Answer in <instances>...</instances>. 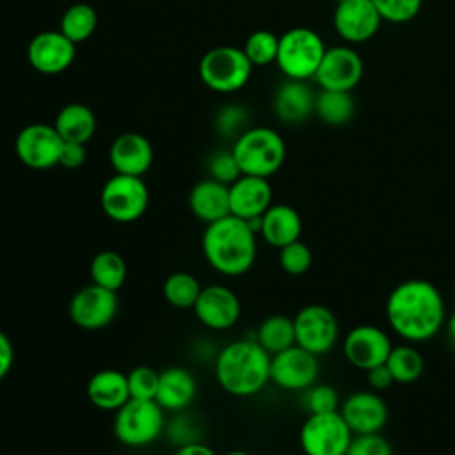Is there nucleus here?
<instances>
[{
  "label": "nucleus",
  "mask_w": 455,
  "mask_h": 455,
  "mask_svg": "<svg viewBox=\"0 0 455 455\" xmlns=\"http://www.w3.org/2000/svg\"><path fill=\"white\" fill-rule=\"evenodd\" d=\"M119 311L117 291L89 283L76 290L69 300V318L84 331H100L114 322Z\"/></svg>",
  "instance_id": "obj_11"
},
{
  "label": "nucleus",
  "mask_w": 455,
  "mask_h": 455,
  "mask_svg": "<svg viewBox=\"0 0 455 455\" xmlns=\"http://www.w3.org/2000/svg\"><path fill=\"white\" fill-rule=\"evenodd\" d=\"M258 235H261L268 245L281 249L295 240H300L302 219L293 206L284 203H272L259 219Z\"/></svg>",
  "instance_id": "obj_24"
},
{
  "label": "nucleus",
  "mask_w": 455,
  "mask_h": 455,
  "mask_svg": "<svg viewBox=\"0 0 455 455\" xmlns=\"http://www.w3.org/2000/svg\"><path fill=\"white\" fill-rule=\"evenodd\" d=\"M14 364V347L11 338L0 329V380H4Z\"/></svg>",
  "instance_id": "obj_44"
},
{
  "label": "nucleus",
  "mask_w": 455,
  "mask_h": 455,
  "mask_svg": "<svg viewBox=\"0 0 455 455\" xmlns=\"http://www.w3.org/2000/svg\"><path fill=\"white\" fill-rule=\"evenodd\" d=\"M252 64L242 48L215 46L208 50L199 62L201 82L220 94L240 91L251 78Z\"/></svg>",
  "instance_id": "obj_7"
},
{
  "label": "nucleus",
  "mask_w": 455,
  "mask_h": 455,
  "mask_svg": "<svg viewBox=\"0 0 455 455\" xmlns=\"http://www.w3.org/2000/svg\"><path fill=\"white\" fill-rule=\"evenodd\" d=\"M188 208L204 224L229 215V185L212 178L199 180L188 192Z\"/></svg>",
  "instance_id": "obj_26"
},
{
  "label": "nucleus",
  "mask_w": 455,
  "mask_h": 455,
  "mask_svg": "<svg viewBox=\"0 0 455 455\" xmlns=\"http://www.w3.org/2000/svg\"><path fill=\"white\" fill-rule=\"evenodd\" d=\"M128 377V387H130V398L137 400H155L156 389H158V379L160 373L146 364L135 366Z\"/></svg>",
  "instance_id": "obj_38"
},
{
  "label": "nucleus",
  "mask_w": 455,
  "mask_h": 455,
  "mask_svg": "<svg viewBox=\"0 0 455 455\" xmlns=\"http://www.w3.org/2000/svg\"><path fill=\"white\" fill-rule=\"evenodd\" d=\"M98 25L96 9L85 2H78L69 5L59 23V30L71 39L75 44L89 39Z\"/></svg>",
  "instance_id": "obj_32"
},
{
  "label": "nucleus",
  "mask_w": 455,
  "mask_h": 455,
  "mask_svg": "<svg viewBox=\"0 0 455 455\" xmlns=\"http://www.w3.org/2000/svg\"><path fill=\"white\" fill-rule=\"evenodd\" d=\"M112 430L116 439L128 448L149 446L165 430V411L156 400L130 398L116 411Z\"/></svg>",
  "instance_id": "obj_5"
},
{
  "label": "nucleus",
  "mask_w": 455,
  "mask_h": 455,
  "mask_svg": "<svg viewBox=\"0 0 455 455\" xmlns=\"http://www.w3.org/2000/svg\"><path fill=\"white\" fill-rule=\"evenodd\" d=\"M270 357L254 338L235 339L219 350L213 364L215 379L233 396H254L270 382Z\"/></svg>",
  "instance_id": "obj_3"
},
{
  "label": "nucleus",
  "mask_w": 455,
  "mask_h": 455,
  "mask_svg": "<svg viewBox=\"0 0 455 455\" xmlns=\"http://www.w3.org/2000/svg\"><path fill=\"white\" fill-rule=\"evenodd\" d=\"M254 339L270 354H277L295 345L293 318L286 315H270L261 320Z\"/></svg>",
  "instance_id": "obj_29"
},
{
  "label": "nucleus",
  "mask_w": 455,
  "mask_h": 455,
  "mask_svg": "<svg viewBox=\"0 0 455 455\" xmlns=\"http://www.w3.org/2000/svg\"><path fill=\"white\" fill-rule=\"evenodd\" d=\"M345 455H395L391 443L379 434L354 435Z\"/></svg>",
  "instance_id": "obj_41"
},
{
  "label": "nucleus",
  "mask_w": 455,
  "mask_h": 455,
  "mask_svg": "<svg viewBox=\"0 0 455 455\" xmlns=\"http://www.w3.org/2000/svg\"><path fill=\"white\" fill-rule=\"evenodd\" d=\"M316 94L306 84V80H286L279 85L274 96V112L277 119L288 124L306 121L315 112Z\"/></svg>",
  "instance_id": "obj_25"
},
{
  "label": "nucleus",
  "mask_w": 455,
  "mask_h": 455,
  "mask_svg": "<svg viewBox=\"0 0 455 455\" xmlns=\"http://www.w3.org/2000/svg\"><path fill=\"white\" fill-rule=\"evenodd\" d=\"M345 359L357 370L368 371L387 361L393 343L387 332L371 323H359L343 336Z\"/></svg>",
  "instance_id": "obj_14"
},
{
  "label": "nucleus",
  "mask_w": 455,
  "mask_h": 455,
  "mask_svg": "<svg viewBox=\"0 0 455 455\" xmlns=\"http://www.w3.org/2000/svg\"><path fill=\"white\" fill-rule=\"evenodd\" d=\"M64 140L53 124L32 123L23 126L14 140L18 160L36 171H46L59 165Z\"/></svg>",
  "instance_id": "obj_12"
},
{
  "label": "nucleus",
  "mask_w": 455,
  "mask_h": 455,
  "mask_svg": "<svg viewBox=\"0 0 455 455\" xmlns=\"http://www.w3.org/2000/svg\"><path fill=\"white\" fill-rule=\"evenodd\" d=\"M196 393L197 382L192 371L183 366H171L160 371L155 400L164 411L180 412L192 405Z\"/></svg>",
  "instance_id": "obj_23"
},
{
  "label": "nucleus",
  "mask_w": 455,
  "mask_h": 455,
  "mask_svg": "<svg viewBox=\"0 0 455 455\" xmlns=\"http://www.w3.org/2000/svg\"><path fill=\"white\" fill-rule=\"evenodd\" d=\"M242 174L270 178L286 158V144L283 137L267 126L247 128L240 133L231 148Z\"/></svg>",
  "instance_id": "obj_4"
},
{
  "label": "nucleus",
  "mask_w": 455,
  "mask_h": 455,
  "mask_svg": "<svg viewBox=\"0 0 455 455\" xmlns=\"http://www.w3.org/2000/svg\"><path fill=\"white\" fill-rule=\"evenodd\" d=\"M354 434L339 411L323 414H307L299 443L306 455H345Z\"/></svg>",
  "instance_id": "obj_9"
},
{
  "label": "nucleus",
  "mask_w": 455,
  "mask_h": 455,
  "mask_svg": "<svg viewBox=\"0 0 455 455\" xmlns=\"http://www.w3.org/2000/svg\"><path fill=\"white\" fill-rule=\"evenodd\" d=\"M153 146L140 133L126 132L117 135L108 149V160L117 174L144 176L153 165Z\"/></svg>",
  "instance_id": "obj_20"
},
{
  "label": "nucleus",
  "mask_w": 455,
  "mask_h": 455,
  "mask_svg": "<svg viewBox=\"0 0 455 455\" xmlns=\"http://www.w3.org/2000/svg\"><path fill=\"white\" fill-rule=\"evenodd\" d=\"M100 206L103 213L117 224L135 222L149 206L148 185L142 176L116 172L101 187Z\"/></svg>",
  "instance_id": "obj_8"
},
{
  "label": "nucleus",
  "mask_w": 455,
  "mask_h": 455,
  "mask_svg": "<svg viewBox=\"0 0 455 455\" xmlns=\"http://www.w3.org/2000/svg\"><path fill=\"white\" fill-rule=\"evenodd\" d=\"M272 204L268 178L242 174L229 185V213L243 220L259 219Z\"/></svg>",
  "instance_id": "obj_21"
},
{
  "label": "nucleus",
  "mask_w": 455,
  "mask_h": 455,
  "mask_svg": "<svg viewBox=\"0 0 455 455\" xmlns=\"http://www.w3.org/2000/svg\"><path fill=\"white\" fill-rule=\"evenodd\" d=\"M315 114L331 126L347 124L355 114V101L348 91H323L316 94Z\"/></svg>",
  "instance_id": "obj_31"
},
{
  "label": "nucleus",
  "mask_w": 455,
  "mask_h": 455,
  "mask_svg": "<svg viewBox=\"0 0 455 455\" xmlns=\"http://www.w3.org/2000/svg\"><path fill=\"white\" fill-rule=\"evenodd\" d=\"M279 48V37L270 30H254L243 44V53L252 66H267L275 62Z\"/></svg>",
  "instance_id": "obj_34"
},
{
  "label": "nucleus",
  "mask_w": 455,
  "mask_h": 455,
  "mask_svg": "<svg viewBox=\"0 0 455 455\" xmlns=\"http://www.w3.org/2000/svg\"><path fill=\"white\" fill-rule=\"evenodd\" d=\"M444 325H446V331H448V336L451 338V341L455 343V311L446 318V322H444Z\"/></svg>",
  "instance_id": "obj_46"
},
{
  "label": "nucleus",
  "mask_w": 455,
  "mask_h": 455,
  "mask_svg": "<svg viewBox=\"0 0 455 455\" xmlns=\"http://www.w3.org/2000/svg\"><path fill=\"white\" fill-rule=\"evenodd\" d=\"M201 283L197 277L190 272L178 270L165 277L162 293L164 299L176 309H192L199 293H201Z\"/></svg>",
  "instance_id": "obj_33"
},
{
  "label": "nucleus",
  "mask_w": 455,
  "mask_h": 455,
  "mask_svg": "<svg viewBox=\"0 0 455 455\" xmlns=\"http://www.w3.org/2000/svg\"><path fill=\"white\" fill-rule=\"evenodd\" d=\"M247 123V110L240 105H226L222 107L215 116V128L222 137H238L247 128H243Z\"/></svg>",
  "instance_id": "obj_40"
},
{
  "label": "nucleus",
  "mask_w": 455,
  "mask_h": 455,
  "mask_svg": "<svg viewBox=\"0 0 455 455\" xmlns=\"http://www.w3.org/2000/svg\"><path fill=\"white\" fill-rule=\"evenodd\" d=\"M76 44L60 30H44L36 34L27 48L30 66L43 75L64 73L75 60Z\"/></svg>",
  "instance_id": "obj_17"
},
{
  "label": "nucleus",
  "mask_w": 455,
  "mask_h": 455,
  "mask_svg": "<svg viewBox=\"0 0 455 455\" xmlns=\"http://www.w3.org/2000/svg\"><path fill=\"white\" fill-rule=\"evenodd\" d=\"M364 64L361 55L350 46L327 48L313 80L323 91L352 92L361 82Z\"/></svg>",
  "instance_id": "obj_15"
},
{
  "label": "nucleus",
  "mask_w": 455,
  "mask_h": 455,
  "mask_svg": "<svg viewBox=\"0 0 455 455\" xmlns=\"http://www.w3.org/2000/svg\"><path fill=\"white\" fill-rule=\"evenodd\" d=\"M313 265V252L307 243L295 240L279 249V267L288 275H302Z\"/></svg>",
  "instance_id": "obj_36"
},
{
  "label": "nucleus",
  "mask_w": 455,
  "mask_h": 455,
  "mask_svg": "<svg viewBox=\"0 0 455 455\" xmlns=\"http://www.w3.org/2000/svg\"><path fill=\"white\" fill-rule=\"evenodd\" d=\"M302 403L307 414H323L339 411V395L331 384H313L302 391Z\"/></svg>",
  "instance_id": "obj_35"
},
{
  "label": "nucleus",
  "mask_w": 455,
  "mask_h": 455,
  "mask_svg": "<svg viewBox=\"0 0 455 455\" xmlns=\"http://www.w3.org/2000/svg\"><path fill=\"white\" fill-rule=\"evenodd\" d=\"M256 231L240 217L226 215L206 224L201 249L206 263L219 274L238 277L249 272L256 261Z\"/></svg>",
  "instance_id": "obj_2"
},
{
  "label": "nucleus",
  "mask_w": 455,
  "mask_h": 455,
  "mask_svg": "<svg viewBox=\"0 0 455 455\" xmlns=\"http://www.w3.org/2000/svg\"><path fill=\"white\" fill-rule=\"evenodd\" d=\"M172 455H217L210 446L194 441V443H187L176 448V451Z\"/></svg>",
  "instance_id": "obj_45"
},
{
  "label": "nucleus",
  "mask_w": 455,
  "mask_h": 455,
  "mask_svg": "<svg viewBox=\"0 0 455 455\" xmlns=\"http://www.w3.org/2000/svg\"><path fill=\"white\" fill-rule=\"evenodd\" d=\"M386 320L407 343L432 339L446 322V306L439 288L419 277L398 283L386 299Z\"/></svg>",
  "instance_id": "obj_1"
},
{
  "label": "nucleus",
  "mask_w": 455,
  "mask_h": 455,
  "mask_svg": "<svg viewBox=\"0 0 455 455\" xmlns=\"http://www.w3.org/2000/svg\"><path fill=\"white\" fill-rule=\"evenodd\" d=\"M85 395L96 409L116 412L130 400L128 377L116 368L100 370L87 380Z\"/></svg>",
  "instance_id": "obj_22"
},
{
  "label": "nucleus",
  "mask_w": 455,
  "mask_h": 455,
  "mask_svg": "<svg viewBox=\"0 0 455 455\" xmlns=\"http://www.w3.org/2000/svg\"><path fill=\"white\" fill-rule=\"evenodd\" d=\"M322 37L307 27H293L279 36L275 64L290 80H309L315 76L325 53Z\"/></svg>",
  "instance_id": "obj_6"
},
{
  "label": "nucleus",
  "mask_w": 455,
  "mask_h": 455,
  "mask_svg": "<svg viewBox=\"0 0 455 455\" xmlns=\"http://www.w3.org/2000/svg\"><path fill=\"white\" fill-rule=\"evenodd\" d=\"M206 171L208 178L220 181L224 185H231L235 180L242 176V171L231 149H219L212 153L206 160Z\"/></svg>",
  "instance_id": "obj_37"
},
{
  "label": "nucleus",
  "mask_w": 455,
  "mask_h": 455,
  "mask_svg": "<svg viewBox=\"0 0 455 455\" xmlns=\"http://www.w3.org/2000/svg\"><path fill=\"white\" fill-rule=\"evenodd\" d=\"M53 126L64 142L85 144L96 132V116L84 103H68L59 110Z\"/></svg>",
  "instance_id": "obj_27"
},
{
  "label": "nucleus",
  "mask_w": 455,
  "mask_h": 455,
  "mask_svg": "<svg viewBox=\"0 0 455 455\" xmlns=\"http://www.w3.org/2000/svg\"><path fill=\"white\" fill-rule=\"evenodd\" d=\"M320 373L318 355L299 345L284 348L270 357V382L284 391H306Z\"/></svg>",
  "instance_id": "obj_13"
},
{
  "label": "nucleus",
  "mask_w": 455,
  "mask_h": 455,
  "mask_svg": "<svg viewBox=\"0 0 455 455\" xmlns=\"http://www.w3.org/2000/svg\"><path fill=\"white\" fill-rule=\"evenodd\" d=\"M85 158H87L85 144L64 142L59 165H62L64 169H78V167H82L85 164Z\"/></svg>",
  "instance_id": "obj_42"
},
{
  "label": "nucleus",
  "mask_w": 455,
  "mask_h": 455,
  "mask_svg": "<svg viewBox=\"0 0 455 455\" xmlns=\"http://www.w3.org/2000/svg\"><path fill=\"white\" fill-rule=\"evenodd\" d=\"M386 366L391 371L395 384H412L423 375L425 359L412 343L393 345Z\"/></svg>",
  "instance_id": "obj_30"
},
{
  "label": "nucleus",
  "mask_w": 455,
  "mask_h": 455,
  "mask_svg": "<svg viewBox=\"0 0 455 455\" xmlns=\"http://www.w3.org/2000/svg\"><path fill=\"white\" fill-rule=\"evenodd\" d=\"M382 21L407 23L414 20L421 9L423 0H371Z\"/></svg>",
  "instance_id": "obj_39"
},
{
  "label": "nucleus",
  "mask_w": 455,
  "mask_h": 455,
  "mask_svg": "<svg viewBox=\"0 0 455 455\" xmlns=\"http://www.w3.org/2000/svg\"><path fill=\"white\" fill-rule=\"evenodd\" d=\"M332 23L341 39L364 43L377 34L382 18L371 0H338Z\"/></svg>",
  "instance_id": "obj_19"
},
{
  "label": "nucleus",
  "mask_w": 455,
  "mask_h": 455,
  "mask_svg": "<svg viewBox=\"0 0 455 455\" xmlns=\"http://www.w3.org/2000/svg\"><path fill=\"white\" fill-rule=\"evenodd\" d=\"M295 345L304 350L323 355L331 352L339 338V323L336 315L323 304H307L293 316Z\"/></svg>",
  "instance_id": "obj_10"
},
{
  "label": "nucleus",
  "mask_w": 455,
  "mask_h": 455,
  "mask_svg": "<svg viewBox=\"0 0 455 455\" xmlns=\"http://www.w3.org/2000/svg\"><path fill=\"white\" fill-rule=\"evenodd\" d=\"M366 380H368L370 389H373V391H377V393L386 391L387 387H391V386L395 384L393 375H391V371L387 370L386 363L380 364V366H375V368L368 370V371H366Z\"/></svg>",
  "instance_id": "obj_43"
},
{
  "label": "nucleus",
  "mask_w": 455,
  "mask_h": 455,
  "mask_svg": "<svg viewBox=\"0 0 455 455\" xmlns=\"http://www.w3.org/2000/svg\"><path fill=\"white\" fill-rule=\"evenodd\" d=\"M89 275H91V283L112 291H119L126 283V275H128L126 261L119 252L112 249L100 251L91 259Z\"/></svg>",
  "instance_id": "obj_28"
},
{
  "label": "nucleus",
  "mask_w": 455,
  "mask_h": 455,
  "mask_svg": "<svg viewBox=\"0 0 455 455\" xmlns=\"http://www.w3.org/2000/svg\"><path fill=\"white\" fill-rule=\"evenodd\" d=\"M224 455H252V453H249V451H245V450H231V451L224 453Z\"/></svg>",
  "instance_id": "obj_47"
},
{
  "label": "nucleus",
  "mask_w": 455,
  "mask_h": 455,
  "mask_svg": "<svg viewBox=\"0 0 455 455\" xmlns=\"http://www.w3.org/2000/svg\"><path fill=\"white\" fill-rule=\"evenodd\" d=\"M201 325L210 331H228L236 325L242 306L238 295L226 284H208L192 307Z\"/></svg>",
  "instance_id": "obj_16"
},
{
  "label": "nucleus",
  "mask_w": 455,
  "mask_h": 455,
  "mask_svg": "<svg viewBox=\"0 0 455 455\" xmlns=\"http://www.w3.org/2000/svg\"><path fill=\"white\" fill-rule=\"evenodd\" d=\"M339 412L354 435L379 434L389 416L386 400L373 389H359L348 395L341 402Z\"/></svg>",
  "instance_id": "obj_18"
}]
</instances>
